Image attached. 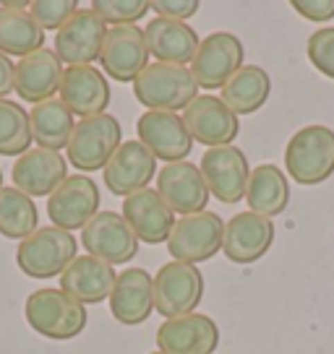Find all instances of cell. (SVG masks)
I'll list each match as a JSON object with an SVG mask.
<instances>
[{
	"mask_svg": "<svg viewBox=\"0 0 334 354\" xmlns=\"http://www.w3.org/2000/svg\"><path fill=\"white\" fill-rule=\"evenodd\" d=\"M26 323L32 326L34 333L53 339V342H68L76 339L78 333L87 328V305L66 295L63 289H37L26 297L24 305Z\"/></svg>",
	"mask_w": 334,
	"mask_h": 354,
	"instance_id": "1",
	"label": "cell"
},
{
	"mask_svg": "<svg viewBox=\"0 0 334 354\" xmlns=\"http://www.w3.org/2000/svg\"><path fill=\"white\" fill-rule=\"evenodd\" d=\"M288 175L298 185H322L334 175V131L326 125H306L292 133L285 146Z\"/></svg>",
	"mask_w": 334,
	"mask_h": 354,
	"instance_id": "2",
	"label": "cell"
},
{
	"mask_svg": "<svg viewBox=\"0 0 334 354\" xmlns=\"http://www.w3.org/2000/svg\"><path fill=\"white\" fill-rule=\"evenodd\" d=\"M134 97L146 110L180 112L199 97V86L186 66L149 63L134 81Z\"/></svg>",
	"mask_w": 334,
	"mask_h": 354,
	"instance_id": "3",
	"label": "cell"
},
{
	"mask_svg": "<svg viewBox=\"0 0 334 354\" xmlns=\"http://www.w3.org/2000/svg\"><path fill=\"white\" fill-rule=\"evenodd\" d=\"M78 258V240L66 230L58 227H39L34 234L19 243L16 263L26 277L53 279L63 277L68 266Z\"/></svg>",
	"mask_w": 334,
	"mask_h": 354,
	"instance_id": "4",
	"label": "cell"
},
{
	"mask_svg": "<svg viewBox=\"0 0 334 354\" xmlns=\"http://www.w3.org/2000/svg\"><path fill=\"white\" fill-rule=\"evenodd\" d=\"M123 144V128L115 115H94L76 122L66 146V159L81 172L105 169Z\"/></svg>",
	"mask_w": 334,
	"mask_h": 354,
	"instance_id": "5",
	"label": "cell"
},
{
	"mask_svg": "<svg viewBox=\"0 0 334 354\" xmlns=\"http://www.w3.org/2000/svg\"><path fill=\"white\" fill-rule=\"evenodd\" d=\"M225 221L214 211L180 216L167 237V253L180 263H204L222 250Z\"/></svg>",
	"mask_w": 334,
	"mask_h": 354,
	"instance_id": "6",
	"label": "cell"
},
{
	"mask_svg": "<svg viewBox=\"0 0 334 354\" xmlns=\"http://www.w3.org/2000/svg\"><path fill=\"white\" fill-rule=\"evenodd\" d=\"M204 297V274L193 263H165L155 277V310L165 321L196 313Z\"/></svg>",
	"mask_w": 334,
	"mask_h": 354,
	"instance_id": "7",
	"label": "cell"
},
{
	"mask_svg": "<svg viewBox=\"0 0 334 354\" xmlns=\"http://www.w3.org/2000/svg\"><path fill=\"white\" fill-rule=\"evenodd\" d=\"M243 42L230 32H214L201 39L196 55L191 60V76L199 88L214 91L230 81L243 68Z\"/></svg>",
	"mask_w": 334,
	"mask_h": 354,
	"instance_id": "8",
	"label": "cell"
},
{
	"mask_svg": "<svg viewBox=\"0 0 334 354\" xmlns=\"http://www.w3.org/2000/svg\"><path fill=\"white\" fill-rule=\"evenodd\" d=\"M100 214V185L87 175H71L63 185L47 198V216L53 227L66 230H84Z\"/></svg>",
	"mask_w": 334,
	"mask_h": 354,
	"instance_id": "9",
	"label": "cell"
},
{
	"mask_svg": "<svg viewBox=\"0 0 334 354\" xmlns=\"http://www.w3.org/2000/svg\"><path fill=\"white\" fill-rule=\"evenodd\" d=\"M84 250L105 263H131L139 255V237L115 211H100L94 219L81 230Z\"/></svg>",
	"mask_w": 334,
	"mask_h": 354,
	"instance_id": "10",
	"label": "cell"
},
{
	"mask_svg": "<svg viewBox=\"0 0 334 354\" xmlns=\"http://www.w3.org/2000/svg\"><path fill=\"white\" fill-rule=\"evenodd\" d=\"M199 169L204 175L206 188H209V196H214L220 203H238L245 198L251 167H248V159L238 146L206 149L201 156Z\"/></svg>",
	"mask_w": 334,
	"mask_h": 354,
	"instance_id": "11",
	"label": "cell"
},
{
	"mask_svg": "<svg viewBox=\"0 0 334 354\" xmlns=\"http://www.w3.org/2000/svg\"><path fill=\"white\" fill-rule=\"evenodd\" d=\"M107 37V24L91 8H78L55 34V55L68 68L91 66L100 60L102 44Z\"/></svg>",
	"mask_w": 334,
	"mask_h": 354,
	"instance_id": "12",
	"label": "cell"
},
{
	"mask_svg": "<svg viewBox=\"0 0 334 354\" xmlns=\"http://www.w3.org/2000/svg\"><path fill=\"white\" fill-rule=\"evenodd\" d=\"M136 136L146 151L155 159H165V165L183 162L193 149V138L178 112L146 110L136 122Z\"/></svg>",
	"mask_w": 334,
	"mask_h": 354,
	"instance_id": "13",
	"label": "cell"
},
{
	"mask_svg": "<svg viewBox=\"0 0 334 354\" xmlns=\"http://www.w3.org/2000/svg\"><path fill=\"white\" fill-rule=\"evenodd\" d=\"M183 122L188 128L193 144L199 141L206 149L217 146H233L235 136L240 131V120L220 97L199 94L183 110Z\"/></svg>",
	"mask_w": 334,
	"mask_h": 354,
	"instance_id": "14",
	"label": "cell"
},
{
	"mask_svg": "<svg viewBox=\"0 0 334 354\" xmlns=\"http://www.w3.org/2000/svg\"><path fill=\"white\" fill-rule=\"evenodd\" d=\"M157 193L170 206V211L180 216L201 214L209 203V188L204 183V175L188 159L165 165L157 172Z\"/></svg>",
	"mask_w": 334,
	"mask_h": 354,
	"instance_id": "15",
	"label": "cell"
},
{
	"mask_svg": "<svg viewBox=\"0 0 334 354\" xmlns=\"http://www.w3.org/2000/svg\"><path fill=\"white\" fill-rule=\"evenodd\" d=\"M272 243H274V224L261 214L240 211L230 221H225L222 253L230 263H256L269 253Z\"/></svg>",
	"mask_w": 334,
	"mask_h": 354,
	"instance_id": "16",
	"label": "cell"
},
{
	"mask_svg": "<svg viewBox=\"0 0 334 354\" xmlns=\"http://www.w3.org/2000/svg\"><path fill=\"white\" fill-rule=\"evenodd\" d=\"M100 63L105 76L115 81H131L134 84L139 73L149 66V50H146L144 29L139 26H112L107 29L105 44H102Z\"/></svg>",
	"mask_w": 334,
	"mask_h": 354,
	"instance_id": "17",
	"label": "cell"
},
{
	"mask_svg": "<svg viewBox=\"0 0 334 354\" xmlns=\"http://www.w3.org/2000/svg\"><path fill=\"white\" fill-rule=\"evenodd\" d=\"M68 177V162L60 156V151L47 149H29L13 162L11 180L13 188L26 193L29 198H50Z\"/></svg>",
	"mask_w": 334,
	"mask_h": 354,
	"instance_id": "18",
	"label": "cell"
},
{
	"mask_svg": "<svg viewBox=\"0 0 334 354\" xmlns=\"http://www.w3.org/2000/svg\"><path fill=\"white\" fill-rule=\"evenodd\" d=\"M157 346L162 354H212L220 346V326L204 313L173 318L157 328Z\"/></svg>",
	"mask_w": 334,
	"mask_h": 354,
	"instance_id": "19",
	"label": "cell"
},
{
	"mask_svg": "<svg viewBox=\"0 0 334 354\" xmlns=\"http://www.w3.org/2000/svg\"><path fill=\"white\" fill-rule=\"evenodd\" d=\"M102 172H105V185L112 196L128 198L139 190H146L149 180L157 175V159L146 151V146L139 138L123 141Z\"/></svg>",
	"mask_w": 334,
	"mask_h": 354,
	"instance_id": "20",
	"label": "cell"
},
{
	"mask_svg": "<svg viewBox=\"0 0 334 354\" xmlns=\"http://www.w3.org/2000/svg\"><path fill=\"white\" fill-rule=\"evenodd\" d=\"M60 102L73 112V118H94L105 115L110 104V84L107 76L94 66H73L66 68L60 81Z\"/></svg>",
	"mask_w": 334,
	"mask_h": 354,
	"instance_id": "21",
	"label": "cell"
},
{
	"mask_svg": "<svg viewBox=\"0 0 334 354\" xmlns=\"http://www.w3.org/2000/svg\"><path fill=\"white\" fill-rule=\"evenodd\" d=\"M112 318L123 326H141L155 313V277L131 266L118 274L110 295Z\"/></svg>",
	"mask_w": 334,
	"mask_h": 354,
	"instance_id": "22",
	"label": "cell"
},
{
	"mask_svg": "<svg viewBox=\"0 0 334 354\" xmlns=\"http://www.w3.org/2000/svg\"><path fill=\"white\" fill-rule=\"evenodd\" d=\"M66 68L55 55V50H37L32 55L21 57L16 63V84L13 91L21 97L24 102L32 104H42L47 100H55L60 91V81H63Z\"/></svg>",
	"mask_w": 334,
	"mask_h": 354,
	"instance_id": "23",
	"label": "cell"
},
{
	"mask_svg": "<svg viewBox=\"0 0 334 354\" xmlns=\"http://www.w3.org/2000/svg\"><path fill=\"white\" fill-rule=\"evenodd\" d=\"M123 219L128 221V227L139 237V243L146 245L167 243V237L178 221L170 206L159 198V193L152 188L139 190L123 201Z\"/></svg>",
	"mask_w": 334,
	"mask_h": 354,
	"instance_id": "24",
	"label": "cell"
},
{
	"mask_svg": "<svg viewBox=\"0 0 334 354\" xmlns=\"http://www.w3.org/2000/svg\"><path fill=\"white\" fill-rule=\"evenodd\" d=\"M115 268L94 255H78L60 277V289L81 305H100L110 299L115 287Z\"/></svg>",
	"mask_w": 334,
	"mask_h": 354,
	"instance_id": "25",
	"label": "cell"
},
{
	"mask_svg": "<svg viewBox=\"0 0 334 354\" xmlns=\"http://www.w3.org/2000/svg\"><path fill=\"white\" fill-rule=\"evenodd\" d=\"M144 39L149 55L157 57V63H173V66L191 63L201 44L199 34L188 24L170 19H152L144 29Z\"/></svg>",
	"mask_w": 334,
	"mask_h": 354,
	"instance_id": "26",
	"label": "cell"
},
{
	"mask_svg": "<svg viewBox=\"0 0 334 354\" xmlns=\"http://www.w3.org/2000/svg\"><path fill=\"white\" fill-rule=\"evenodd\" d=\"M45 47V29L32 19L29 3H0V53L26 57Z\"/></svg>",
	"mask_w": 334,
	"mask_h": 354,
	"instance_id": "27",
	"label": "cell"
},
{
	"mask_svg": "<svg viewBox=\"0 0 334 354\" xmlns=\"http://www.w3.org/2000/svg\"><path fill=\"white\" fill-rule=\"evenodd\" d=\"M245 201H248V211L261 214L267 219L285 214L290 203V183L285 172L274 165L254 167L245 188Z\"/></svg>",
	"mask_w": 334,
	"mask_h": 354,
	"instance_id": "28",
	"label": "cell"
},
{
	"mask_svg": "<svg viewBox=\"0 0 334 354\" xmlns=\"http://www.w3.org/2000/svg\"><path fill=\"white\" fill-rule=\"evenodd\" d=\"M272 94V76L261 66H243L227 84L222 86L220 100L240 118L254 115L267 104Z\"/></svg>",
	"mask_w": 334,
	"mask_h": 354,
	"instance_id": "29",
	"label": "cell"
},
{
	"mask_svg": "<svg viewBox=\"0 0 334 354\" xmlns=\"http://www.w3.org/2000/svg\"><path fill=\"white\" fill-rule=\"evenodd\" d=\"M29 125H32L34 144L39 149L60 151L71 141L76 120H73V112L60 102V97H55V100H47L42 104H34L29 112Z\"/></svg>",
	"mask_w": 334,
	"mask_h": 354,
	"instance_id": "30",
	"label": "cell"
},
{
	"mask_svg": "<svg viewBox=\"0 0 334 354\" xmlns=\"http://www.w3.org/2000/svg\"><path fill=\"white\" fill-rule=\"evenodd\" d=\"M39 230V211L19 188L0 190V234L8 240H26Z\"/></svg>",
	"mask_w": 334,
	"mask_h": 354,
	"instance_id": "31",
	"label": "cell"
},
{
	"mask_svg": "<svg viewBox=\"0 0 334 354\" xmlns=\"http://www.w3.org/2000/svg\"><path fill=\"white\" fill-rule=\"evenodd\" d=\"M29 112L19 102L0 100V156H21L32 149Z\"/></svg>",
	"mask_w": 334,
	"mask_h": 354,
	"instance_id": "32",
	"label": "cell"
},
{
	"mask_svg": "<svg viewBox=\"0 0 334 354\" xmlns=\"http://www.w3.org/2000/svg\"><path fill=\"white\" fill-rule=\"evenodd\" d=\"M105 24L112 26H136L146 13L152 11L149 0H94L89 6Z\"/></svg>",
	"mask_w": 334,
	"mask_h": 354,
	"instance_id": "33",
	"label": "cell"
},
{
	"mask_svg": "<svg viewBox=\"0 0 334 354\" xmlns=\"http://www.w3.org/2000/svg\"><path fill=\"white\" fill-rule=\"evenodd\" d=\"M76 11H78L76 0H34V3H29L32 19L45 32H58Z\"/></svg>",
	"mask_w": 334,
	"mask_h": 354,
	"instance_id": "34",
	"label": "cell"
},
{
	"mask_svg": "<svg viewBox=\"0 0 334 354\" xmlns=\"http://www.w3.org/2000/svg\"><path fill=\"white\" fill-rule=\"evenodd\" d=\"M308 60L322 76L334 81V26H324L308 37Z\"/></svg>",
	"mask_w": 334,
	"mask_h": 354,
	"instance_id": "35",
	"label": "cell"
},
{
	"mask_svg": "<svg viewBox=\"0 0 334 354\" xmlns=\"http://www.w3.org/2000/svg\"><path fill=\"white\" fill-rule=\"evenodd\" d=\"M152 11L157 13V19L186 24L199 11V0H152Z\"/></svg>",
	"mask_w": 334,
	"mask_h": 354,
	"instance_id": "36",
	"label": "cell"
},
{
	"mask_svg": "<svg viewBox=\"0 0 334 354\" xmlns=\"http://www.w3.org/2000/svg\"><path fill=\"white\" fill-rule=\"evenodd\" d=\"M292 11H298L308 21H329L334 19V0H292Z\"/></svg>",
	"mask_w": 334,
	"mask_h": 354,
	"instance_id": "37",
	"label": "cell"
},
{
	"mask_svg": "<svg viewBox=\"0 0 334 354\" xmlns=\"http://www.w3.org/2000/svg\"><path fill=\"white\" fill-rule=\"evenodd\" d=\"M16 84V63L8 55L0 53V100H6Z\"/></svg>",
	"mask_w": 334,
	"mask_h": 354,
	"instance_id": "38",
	"label": "cell"
},
{
	"mask_svg": "<svg viewBox=\"0 0 334 354\" xmlns=\"http://www.w3.org/2000/svg\"><path fill=\"white\" fill-rule=\"evenodd\" d=\"M0 190H3V169H0Z\"/></svg>",
	"mask_w": 334,
	"mask_h": 354,
	"instance_id": "39",
	"label": "cell"
},
{
	"mask_svg": "<svg viewBox=\"0 0 334 354\" xmlns=\"http://www.w3.org/2000/svg\"><path fill=\"white\" fill-rule=\"evenodd\" d=\"M152 354H162V352H159V349H157V352H152Z\"/></svg>",
	"mask_w": 334,
	"mask_h": 354,
	"instance_id": "40",
	"label": "cell"
}]
</instances>
